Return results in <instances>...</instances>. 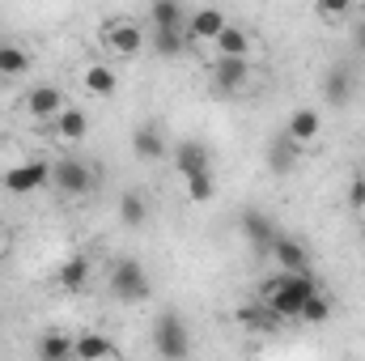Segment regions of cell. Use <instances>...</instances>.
Listing matches in <instances>:
<instances>
[{
	"label": "cell",
	"instance_id": "1",
	"mask_svg": "<svg viewBox=\"0 0 365 361\" xmlns=\"http://www.w3.org/2000/svg\"><path fill=\"white\" fill-rule=\"evenodd\" d=\"M319 293L314 276L310 272H276L272 280L259 289V302L272 310L276 319H302L306 302Z\"/></svg>",
	"mask_w": 365,
	"mask_h": 361
},
{
	"label": "cell",
	"instance_id": "2",
	"mask_svg": "<svg viewBox=\"0 0 365 361\" xmlns=\"http://www.w3.org/2000/svg\"><path fill=\"white\" fill-rule=\"evenodd\" d=\"M149 340H153V353L162 361H187L191 357V327L187 319L175 310H162L149 327Z\"/></svg>",
	"mask_w": 365,
	"mask_h": 361
},
{
	"label": "cell",
	"instance_id": "3",
	"mask_svg": "<svg viewBox=\"0 0 365 361\" xmlns=\"http://www.w3.org/2000/svg\"><path fill=\"white\" fill-rule=\"evenodd\" d=\"M106 280H110V293H115L123 306H136V302H149V298H153V280H149V272H145L140 260H132V255L115 260Z\"/></svg>",
	"mask_w": 365,
	"mask_h": 361
},
{
	"label": "cell",
	"instance_id": "4",
	"mask_svg": "<svg viewBox=\"0 0 365 361\" xmlns=\"http://www.w3.org/2000/svg\"><path fill=\"white\" fill-rule=\"evenodd\" d=\"M145 43H149V30H145L140 21H132V17H115V21L102 26V47H106L115 60H132V56H140Z\"/></svg>",
	"mask_w": 365,
	"mask_h": 361
},
{
	"label": "cell",
	"instance_id": "5",
	"mask_svg": "<svg viewBox=\"0 0 365 361\" xmlns=\"http://www.w3.org/2000/svg\"><path fill=\"white\" fill-rule=\"evenodd\" d=\"M51 183H56L64 195L81 200V195L93 191V166L81 162V158H60V162H51Z\"/></svg>",
	"mask_w": 365,
	"mask_h": 361
},
{
	"label": "cell",
	"instance_id": "6",
	"mask_svg": "<svg viewBox=\"0 0 365 361\" xmlns=\"http://www.w3.org/2000/svg\"><path fill=\"white\" fill-rule=\"evenodd\" d=\"M68 111V98H64V90L60 86H34V90L26 93V115L30 119H38V123H56L60 115Z\"/></svg>",
	"mask_w": 365,
	"mask_h": 361
},
{
	"label": "cell",
	"instance_id": "7",
	"mask_svg": "<svg viewBox=\"0 0 365 361\" xmlns=\"http://www.w3.org/2000/svg\"><path fill=\"white\" fill-rule=\"evenodd\" d=\"M280 132H284L297 149H310V145L319 141V132H323V115H319V106H293Z\"/></svg>",
	"mask_w": 365,
	"mask_h": 361
},
{
	"label": "cell",
	"instance_id": "8",
	"mask_svg": "<svg viewBox=\"0 0 365 361\" xmlns=\"http://www.w3.org/2000/svg\"><path fill=\"white\" fill-rule=\"evenodd\" d=\"M175 171H179V179H195V175H212V149L204 145V141H179L175 145Z\"/></svg>",
	"mask_w": 365,
	"mask_h": 361
},
{
	"label": "cell",
	"instance_id": "9",
	"mask_svg": "<svg viewBox=\"0 0 365 361\" xmlns=\"http://www.w3.org/2000/svg\"><path fill=\"white\" fill-rule=\"evenodd\" d=\"M51 179V162L47 158H26L13 175H4V191H13V195H34L43 183Z\"/></svg>",
	"mask_w": 365,
	"mask_h": 361
},
{
	"label": "cell",
	"instance_id": "10",
	"mask_svg": "<svg viewBox=\"0 0 365 361\" xmlns=\"http://www.w3.org/2000/svg\"><path fill=\"white\" fill-rule=\"evenodd\" d=\"M230 26V17L221 9H191L187 13V43H217V34Z\"/></svg>",
	"mask_w": 365,
	"mask_h": 361
},
{
	"label": "cell",
	"instance_id": "11",
	"mask_svg": "<svg viewBox=\"0 0 365 361\" xmlns=\"http://www.w3.org/2000/svg\"><path fill=\"white\" fill-rule=\"evenodd\" d=\"M212 51H217V60H251V51H255V34H251L247 26H234V21H230V26L217 34Z\"/></svg>",
	"mask_w": 365,
	"mask_h": 361
},
{
	"label": "cell",
	"instance_id": "12",
	"mask_svg": "<svg viewBox=\"0 0 365 361\" xmlns=\"http://www.w3.org/2000/svg\"><path fill=\"white\" fill-rule=\"evenodd\" d=\"M268 255L276 260L280 272H310V251H306V243L293 238V234H276V243H272Z\"/></svg>",
	"mask_w": 365,
	"mask_h": 361
},
{
	"label": "cell",
	"instance_id": "13",
	"mask_svg": "<svg viewBox=\"0 0 365 361\" xmlns=\"http://www.w3.org/2000/svg\"><path fill=\"white\" fill-rule=\"evenodd\" d=\"M132 153H136L140 162H162V158H166V132H162L158 119L136 123V132H132Z\"/></svg>",
	"mask_w": 365,
	"mask_h": 361
},
{
	"label": "cell",
	"instance_id": "14",
	"mask_svg": "<svg viewBox=\"0 0 365 361\" xmlns=\"http://www.w3.org/2000/svg\"><path fill=\"white\" fill-rule=\"evenodd\" d=\"M251 86V60H217L212 64V90L217 93H242Z\"/></svg>",
	"mask_w": 365,
	"mask_h": 361
},
{
	"label": "cell",
	"instance_id": "15",
	"mask_svg": "<svg viewBox=\"0 0 365 361\" xmlns=\"http://www.w3.org/2000/svg\"><path fill=\"white\" fill-rule=\"evenodd\" d=\"M353 90H357V77H353L349 64L327 68V77H323V98H327L331 106H349V102H353Z\"/></svg>",
	"mask_w": 365,
	"mask_h": 361
},
{
	"label": "cell",
	"instance_id": "16",
	"mask_svg": "<svg viewBox=\"0 0 365 361\" xmlns=\"http://www.w3.org/2000/svg\"><path fill=\"white\" fill-rule=\"evenodd\" d=\"M187 4L179 0H158V4H149V26L145 30H187Z\"/></svg>",
	"mask_w": 365,
	"mask_h": 361
},
{
	"label": "cell",
	"instance_id": "17",
	"mask_svg": "<svg viewBox=\"0 0 365 361\" xmlns=\"http://www.w3.org/2000/svg\"><path fill=\"white\" fill-rule=\"evenodd\" d=\"M115 353V340L106 332H81L73 336V361H106Z\"/></svg>",
	"mask_w": 365,
	"mask_h": 361
},
{
	"label": "cell",
	"instance_id": "18",
	"mask_svg": "<svg viewBox=\"0 0 365 361\" xmlns=\"http://www.w3.org/2000/svg\"><path fill=\"white\" fill-rule=\"evenodd\" d=\"M242 234H247L259 251H272V243H276V234H280V230L272 225V217H268V213L247 208V213H242Z\"/></svg>",
	"mask_w": 365,
	"mask_h": 361
},
{
	"label": "cell",
	"instance_id": "19",
	"mask_svg": "<svg viewBox=\"0 0 365 361\" xmlns=\"http://www.w3.org/2000/svg\"><path fill=\"white\" fill-rule=\"evenodd\" d=\"M51 132H56L64 145H81V141L90 136V115H86L81 106H68V111L51 123Z\"/></svg>",
	"mask_w": 365,
	"mask_h": 361
},
{
	"label": "cell",
	"instance_id": "20",
	"mask_svg": "<svg viewBox=\"0 0 365 361\" xmlns=\"http://www.w3.org/2000/svg\"><path fill=\"white\" fill-rule=\"evenodd\" d=\"M81 86H86V93H90V98H110V93L119 90V73H115L110 64H86Z\"/></svg>",
	"mask_w": 365,
	"mask_h": 361
},
{
	"label": "cell",
	"instance_id": "21",
	"mask_svg": "<svg viewBox=\"0 0 365 361\" xmlns=\"http://www.w3.org/2000/svg\"><path fill=\"white\" fill-rule=\"evenodd\" d=\"M297 153H302V149H297L284 132H276L272 141H268V171H272V175H289V171L297 166Z\"/></svg>",
	"mask_w": 365,
	"mask_h": 361
},
{
	"label": "cell",
	"instance_id": "22",
	"mask_svg": "<svg viewBox=\"0 0 365 361\" xmlns=\"http://www.w3.org/2000/svg\"><path fill=\"white\" fill-rule=\"evenodd\" d=\"M90 272H93V264L86 260V255H68V260L60 264V272H56V285L68 289V293H77V289L90 285Z\"/></svg>",
	"mask_w": 365,
	"mask_h": 361
},
{
	"label": "cell",
	"instance_id": "23",
	"mask_svg": "<svg viewBox=\"0 0 365 361\" xmlns=\"http://www.w3.org/2000/svg\"><path fill=\"white\" fill-rule=\"evenodd\" d=\"M119 221L128 225V230H140V225H149V200H145V191H123L119 195Z\"/></svg>",
	"mask_w": 365,
	"mask_h": 361
},
{
	"label": "cell",
	"instance_id": "24",
	"mask_svg": "<svg viewBox=\"0 0 365 361\" xmlns=\"http://www.w3.org/2000/svg\"><path fill=\"white\" fill-rule=\"evenodd\" d=\"M34 353H38V361H73V336L68 332H43Z\"/></svg>",
	"mask_w": 365,
	"mask_h": 361
},
{
	"label": "cell",
	"instance_id": "25",
	"mask_svg": "<svg viewBox=\"0 0 365 361\" xmlns=\"http://www.w3.org/2000/svg\"><path fill=\"white\" fill-rule=\"evenodd\" d=\"M149 47L162 60H179L191 43H187V30H149Z\"/></svg>",
	"mask_w": 365,
	"mask_h": 361
},
{
	"label": "cell",
	"instance_id": "26",
	"mask_svg": "<svg viewBox=\"0 0 365 361\" xmlns=\"http://www.w3.org/2000/svg\"><path fill=\"white\" fill-rule=\"evenodd\" d=\"M30 73V56H26V47H17V43H0V77L4 81H17V77H26Z\"/></svg>",
	"mask_w": 365,
	"mask_h": 361
},
{
	"label": "cell",
	"instance_id": "27",
	"mask_svg": "<svg viewBox=\"0 0 365 361\" xmlns=\"http://www.w3.org/2000/svg\"><path fill=\"white\" fill-rule=\"evenodd\" d=\"M234 319H238L247 332H272L276 323H280L264 302H255V306H238V310H234Z\"/></svg>",
	"mask_w": 365,
	"mask_h": 361
},
{
	"label": "cell",
	"instance_id": "28",
	"mask_svg": "<svg viewBox=\"0 0 365 361\" xmlns=\"http://www.w3.org/2000/svg\"><path fill=\"white\" fill-rule=\"evenodd\" d=\"M331 319V298L319 289L310 302H306V310H302V323H310V327H319V323H327Z\"/></svg>",
	"mask_w": 365,
	"mask_h": 361
},
{
	"label": "cell",
	"instance_id": "29",
	"mask_svg": "<svg viewBox=\"0 0 365 361\" xmlns=\"http://www.w3.org/2000/svg\"><path fill=\"white\" fill-rule=\"evenodd\" d=\"M182 191H187L191 204H208V200L217 195V179H212V175H195V179L182 183Z\"/></svg>",
	"mask_w": 365,
	"mask_h": 361
},
{
	"label": "cell",
	"instance_id": "30",
	"mask_svg": "<svg viewBox=\"0 0 365 361\" xmlns=\"http://www.w3.org/2000/svg\"><path fill=\"white\" fill-rule=\"evenodd\" d=\"M349 204H353V208H365V179L361 175L349 183Z\"/></svg>",
	"mask_w": 365,
	"mask_h": 361
},
{
	"label": "cell",
	"instance_id": "31",
	"mask_svg": "<svg viewBox=\"0 0 365 361\" xmlns=\"http://www.w3.org/2000/svg\"><path fill=\"white\" fill-rule=\"evenodd\" d=\"M353 47L365 56V26H357V30H353Z\"/></svg>",
	"mask_w": 365,
	"mask_h": 361
},
{
	"label": "cell",
	"instance_id": "32",
	"mask_svg": "<svg viewBox=\"0 0 365 361\" xmlns=\"http://www.w3.org/2000/svg\"><path fill=\"white\" fill-rule=\"evenodd\" d=\"M4 238H9V234H4V225H0V251H4Z\"/></svg>",
	"mask_w": 365,
	"mask_h": 361
}]
</instances>
